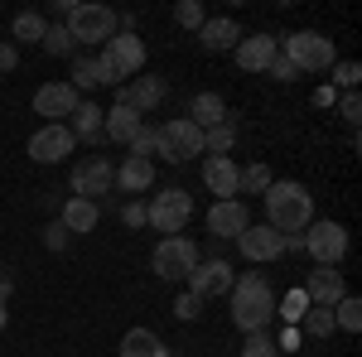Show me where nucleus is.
Wrapping results in <instances>:
<instances>
[{
  "instance_id": "1",
  "label": "nucleus",
  "mask_w": 362,
  "mask_h": 357,
  "mask_svg": "<svg viewBox=\"0 0 362 357\" xmlns=\"http://www.w3.org/2000/svg\"><path fill=\"white\" fill-rule=\"evenodd\" d=\"M227 309H232V324L242 333H266L276 324V290H271V280L256 271L237 275L232 290H227Z\"/></svg>"
},
{
  "instance_id": "2",
  "label": "nucleus",
  "mask_w": 362,
  "mask_h": 357,
  "mask_svg": "<svg viewBox=\"0 0 362 357\" xmlns=\"http://www.w3.org/2000/svg\"><path fill=\"white\" fill-rule=\"evenodd\" d=\"M261 198H266V227H276L280 237H295L314 222V193L295 179H276Z\"/></svg>"
},
{
  "instance_id": "3",
  "label": "nucleus",
  "mask_w": 362,
  "mask_h": 357,
  "mask_svg": "<svg viewBox=\"0 0 362 357\" xmlns=\"http://www.w3.org/2000/svg\"><path fill=\"white\" fill-rule=\"evenodd\" d=\"M280 58H290L295 73H329L338 63V49H334V39L319 34V29H295V34L280 39Z\"/></svg>"
},
{
  "instance_id": "4",
  "label": "nucleus",
  "mask_w": 362,
  "mask_h": 357,
  "mask_svg": "<svg viewBox=\"0 0 362 357\" xmlns=\"http://www.w3.org/2000/svg\"><path fill=\"white\" fill-rule=\"evenodd\" d=\"M194 218V193L184 189H160L150 203H145V227L165 232V237H179Z\"/></svg>"
},
{
  "instance_id": "5",
  "label": "nucleus",
  "mask_w": 362,
  "mask_h": 357,
  "mask_svg": "<svg viewBox=\"0 0 362 357\" xmlns=\"http://www.w3.org/2000/svg\"><path fill=\"white\" fill-rule=\"evenodd\" d=\"M203 261L198 256V247L179 232V237H160V247L150 251V271L160 275V280H174V285H184L189 275H194V266Z\"/></svg>"
},
{
  "instance_id": "6",
  "label": "nucleus",
  "mask_w": 362,
  "mask_h": 357,
  "mask_svg": "<svg viewBox=\"0 0 362 357\" xmlns=\"http://www.w3.org/2000/svg\"><path fill=\"white\" fill-rule=\"evenodd\" d=\"M63 29L73 34V44H107L116 34V10L97 5V0H78V5L68 10Z\"/></svg>"
},
{
  "instance_id": "7",
  "label": "nucleus",
  "mask_w": 362,
  "mask_h": 357,
  "mask_svg": "<svg viewBox=\"0 0 362 357\" xmlns=\"http://www.w3.org/2000/svg\"><path fill=\"white\" fill-rule=\"evenodd\" d=\"M97 58L107 63L112 83L121 87L126 78H140V73H145V39H140V34H112Z\"/></svg>"
},
{
  "instance_id": "8",
  "label": "nucleus",
  "mask_w": 362,
  "mask_h": 357,
  "mask_svg": "<svg viewBox=\"0 0 362 357\" xmlns=\"http://www.w3.org/2000/svg\"><path fill=\"white\" fill-rule=\"evenodd\" d=\"M73 198H87V203H102L107 193L116 189V169L107 155H87V160H78L73 165Z\"/></svg>"
},
{
  "instance_id": "9",
  "label": "nucleus",
  "mask_w": 362,
  "mask_h": 357,
  "mask_svg": "<svg viewBox=\"0 0 362 357\" xmlns=\"http://www.w3.org/2000/svg\"><path fill=\"white\" fill-rule=\"evenodd\" d=\"M305 251L314 256V266H343L348 256V227L343 222H309L305 227Z\"/></svg>"
},
{
  "instance_id": "10",
  "label": "nucleus",
  "mask_w": 362,
  "mask_h": 357,
  "mask_svg": "<svg viewBox=\"0 0 362 357\" xmlns=\"http://www.w3.org/2000/svg\"><path fill=\"white\" fill-rule=\"evenodd\" d=\"M169 97V83L165 78H155V73H140V78H131V83L116 87V107H131L136 116H145V111H160Z\"/></svg>"
},
{
  "instance_id": "11",
  "label": "nucleus",
  "mask_w": 362,
  "mask_h": 357,
  "mask_svg": "<svg viewBox=\"0 0 362 357\" xmlns=\"http://www.w3.org/2000/svg\"><path fill=\"white\" fill-rule=\"evenodd\" d=\"M232 280H237V271H232V261H223V256H213V261H198L194 275L184 280L189 285V295H198V300H223L227 290H232Z\"/></svg>"
},
{
  "instance_id": "12",
  "label": "nucleus",
  "mask_w": 362,
  "mask_h": 357,
  "mask_svg": "<svg viewBox=\"0 0 362 357\" xmlns=\"http://www.w3.org/2000/svg\"><path fill=\"white\" fill-rule=\"evenodd\" d=\"M73 150H78V140H73L68 126H49V121H44V126L29 136V160H34V165H63Z\"/></svg>"
},
{
  "instance_id": "13",
  "label": "nucleus",
  "mask_w": 362,
  "mask_h": 357,
  "mask_svg": "<svg viewBox=\"0 0 362 357\" xmlns=\"http://www.w3.org/2000/svg\"><path fill=\"white\" fill-rule=\"evenodd\" d=\"M160 136H165L169 160H174V165H184V160H198V155H203V131H198L189 116H174V121H165V126H160Z\"/></svg>"
},
{
  "instance_id": "14",
  "label": "nucleus",
  "mask_w": 362,
  "mask_h": 357,
  "mask_svg": "<svg viewBox=\"0 0 362 357\" xmlns=\"http://www.w3.org/2000/svg\"><path fill=\"white\" fill-rule=\"evenodd\" d=\"M276 54H280V39L276 34H261V29H256V34H242L237 49H232V58H237L242 73H266Z\"/></svg>"
},
{
  "instance_id": "15",
  "label": "nucleus",
  "mask_w": 362,
  "mask_h": 357,
  "mask_svg": "<svg viewBox=\"0 0 362 357\" xmlns=\"http://www.w3.org/2000/svg\"><path fill=\"white\" fill-rule=\"evenodd\" d=\"M247 227H251V213H247L242 198H223V203L208 208V232H213L218 242H237Z\"/></svg>"
},
{
  "instance_id": "16",
  "label": "nucleus",
  "mask_w": 362,
  "mask_h": 357,
  "mask_svg": "<svg viewBox=\"0 0 362 357\" xmlns=\"http://www.w3.org/2000/svg\"><path fill=\"white\" fill-rule=\"evenodd\" d=\"M78 92L68 83H44L39 92H34V116H49V126H63L73 111H78Z\"/></svg>"
},
{
  "instance_id": "17",
  "label": "nucleus",
  "mask_w": 362,
  "mask_h": 357,
  "mask_svg": "<svg viewBox=\"0 0 362 357\" xmlns=\"http://www.w3.org/2000/svg\"><path fill=\"white\" fill-rule=\"evenodd\" d=\"M237 251H242L247 261H256V266H266V261H280V256H285V237H280L276 227L256 222V227H247V232L237 237Z\"/></svg>"
},
{
  "instance_id": "18",
  "label": "nucleus",
  "mask_w": 362,
  "mask_h": 357,
  "mask_svg": "<svg viewBox=\"0 0 362 357\" xmlns=\"http://www.w3.org/2000/svg\"><path fill=\"white\" fill-rule=\"evenodd\" d=\"M300 290L309 295V304H314V309H334V304L348 295V285H343V271H338V266H314Z\"/></svg>"
},
{
  "instance_id": "19",
  "label": "nucleus",
  "mask_w": 362,
  "mask_h": 357,
  "mask_svg": "<svg viewBox=\"0 0 362 357\" xmlns=\"http://www.w3.org/2000/svg\"><path fill=\"white\" fill-rule=\"evenodd\" d=\"M203 184H208V193H213V203L237 198V189H242V169L232 165V155H208V160H203Z\"/></svg>"
},
{
  "instance_id": "20",
  "label": "nucleus",
  "mask_w": 362,
  "mask_h": 357,
  "mask_svg": "<svg viewBox=\"0 0 362 357\" xmlns=\"http://www.w3.org/2000/svg\"><path fill=\"white\" fill-rule=\"evenodd\" d=\"M68 87L83 97V92H92V87H116V83H112L107 63H102L97 54H78L73 58V78H68Z\"/></svg>"
},
{
  "instance_id": "21",
  "label": "nucleus",
  "mask_w": 362,
  "mask_h": 357,
  "mask_svg": "<svg viewBox=\"0 0 362 357\" xmlns=\"http://www.w3.org/2000/svg\"><path fill=\"white\" fill-rule=\"evenodd\" d=\"M237 39H242V25H237V20H227V15L203 20V29H198V44H203L208 54H232V49H237Z\"/></svg>"
},
{
  "instance_id": "22",
  "label": "nucleus",
  "mask_w": 362,
  "mask_h": 357,
  "mask_svg": "<svg viewBox=\"0 0 362 357\" xmlns=\"http://www.w3.org/2000/svg\"><path fill=\"white\" fill-rule=\"evenodd\" d=\"M78 145H102V107L97 102H78V111L63 121Z\"/></svg>"
},
{
  "instance_id": "23",
  "label": "nucleus",
  "mask_w": 362,
  "mask_h": 357,
  "mask_svg": "<svg viewBox=\"0 0 362 357\" xmlns=\"http://www.w3.org/2000/svg\"><path fill=\"white\" fill-rule=\"evenodd\" d=\"M140 126H145V121H140L131 107H112V111H102V140H112V145H131Z\"/></svg>"
},
{
  "instance_id": "24",
  "label": "nucleus",
  "mask_w": 362,
  "mask_h": 357,
  "mask_svg": "<svg viewBox=\"0 0 362 357\" xmlns=\"http://www.w3.org/2000/svg\"><path fill=\"white\" fill-rule=\"evenodd\" d=\"M189 121H194L198 131H213L218 121H227V102L218 92H194L189 97Z\"/></svg>"
},
{
  "instance_id": "25",
  "label": "nucleus",
  "mask_w": 362,
  "mask_h": 357,
  "mask_svg": "<svg viewBox=\"0 0 362 357\" xmlns=\"http://www.w3.org/2000/svg\"><path fill=\"white\" fill-rule=\"evenodd\" d=\"M116 189H121V193L155 189V165H150V160H140V155H126V165L116 169Z\"/></svg>"
},
{
  "instance_id": "26",
  "label": "nucleus",
  "mask_w": 362,
  "mask_h": 357,
  "mask_svg": "<svg viewBox=\"0 0 362 357\" xmlns=\"http://www.w3.org/2000/svg\"><path fill=\"white\" fill-rule=\"evenodd\" d=\"M58 222H63L68 232H92V227L102 222V203H87V198H68V203L58 208Z\"/></svg>"
},
{
  "instance_id": "27",
  "label": "nucleus",
  "mask_w": 362,
  "mask_h": 357,
  "mask_svg": "<svg viewBox=\"0 0 362 357\" xmlns=\"http://www.w3.org/2000/svg\"><path fill=\"white\" fill-rule=\"evenodd\" d=\"M121 357H169V348L155 329H131L121 338Z\"/></svg>"
},
{
  "instance_id": "28",
  "label": "nucleus",
  "mask_w": 362,
  "mask_h": 357,
  "mask_svg": "<svg viewBox=\"0 0 362 357\" xmlns=\"http://www.w3.org/2000/svg\"><path fill=\"white\" fill-rule=\"evenodd\" d=\"M131 155H140V160H165V165H174L169 160V145H165V136H160V126H140L136 131V140H131Z\"/></svg>"
},
{
  "instance_id": "29",
  "label": "nucleus",
  "mask_w": 362,
  "mask_h": 357,
  "mask_svg": "<svg viewBox=\"0 0 362 357\" xmlns=\"http://www.w3.org/2000/svg\"><path fill=\"white\" fill-rule=\"evenodd\" d=\"M232 145H237V121L232 116L218 121L213 131H203V155H232Z\"/></svg>"
},
{
  "instance_id": "30",
  "label": "nucleus",
  "mask_w": 362,
  "mask_h": 357,
  "mask_svg": "<svg viewBox=\"0 0 362 357\" xmlns=\"http://www.w3.org/2000/svg\"><path fill=\"white\" fill-rule=\"evenodd\" d=\"M44 29H49V20H44V15L20 10V15H15V25H10V34H15L20 44H44Z\"/></svg>"
},
{
  "instance_id": "31",
  "label": "nucleus",
  "mask_w": 362,
  "mask_h": 357,
  "mask_svg": "<svg viewBox=\"0 0 362 357\" xmlns=\"http://www.w3.org/2000/svg\"><path fill=\"white\" fill-rule=\"evenodd\" d=\"M334 329H343V333L362 329V300L358 295H343V300L334 304Z\"/></svg>"
},
{
  "instance_id": "32",
  "label": "nucleus",
  "mask_w": 362,
  "mask_h": 357,
  "mask_svg": "<svg viewBox=\"0 0 362 357\" xmlns=\"http://www.w3.org/2000/svg\"><path fill=\"white\" fill-rule=\"evenodd\" d=\"M276 314L285 319V324H290V329H300V319L309 314V295L300 290V285H295V290H290L285 300H276Z\"/></svg>"
},
{
  "instance_id": "33",
  "label": "nucleus",
  "mask_w": 362,
  "mask_h": 357,
  "mask_svg": "<svg viewBox=\"0 0 362 357\" xmlns=\"http://www.w3.org/2000/svg\"><path fill=\"white\" fill-rule=\"evenodd\" d=\"M44 54H54V58H78V44H73V34L63 25H49L44 29V44H39Z\"/></svg>"
},
{
  "instance_id": "34",
  "label": "nucleus",
  "mask_w": 362,
  "mask_h": 357,
  "mask_svg": "<svg viewBox=\"0 0 362 357\" xmlns=\"http://www.w3.org/2000/svg\"><path fill=\"white\" fill-rule=\"evenodd\" d=\"M300 333H305V338H329V333H334V309H314V304H309V314L300 319Z\"/></svg>"
},
{
  "instance_id": "35",
  "label": "nucleus",
  "mask_w": 362,
  "mask_h": 357,
  "mask_svg": "<svg viewBox=\"0 0 362 357\" xmlns=\"http://www.w3.org/2000/svg\"><path fill=\"white\" fill-rule=\"evenodd\" d=\"M271 184H276V174H271L266 165H247V169H242V189H237V193H266Z\"/></svg>"
},
{
  "instance_id": "36",
  "label": "nucleus",
  "mask_w": 362,
  "mask_h": 357,
  "mask_svg": "<svg viewBox=\"0 0 362 357\" xmlns=\"http://www.w3.org/2000/svg\"><path fill=\"white\" fill-rule=\"evenodd\" d=\"M329 73H334V87H343V92H358V83H362V68L353 63V58H338V63L329 68Z\"/></svg>"
},
{
  "instance_id": "37",
  "label": "nucleus",
  "mask_w": 362,
  "mask_h": 357,
  "mask_svg": "<svg viewBox=\"0 0 362 357\" xmlns=\"http://www.w3.org/2000/svg\"><path fill=\"white\" fill-rule=\"evenodd\" d=\"M237 357H280V348H276L271 333H247V343H242V353H237Z\"/></svg>"
},
{
  "instance_id": "38",
  "label": "nucleus",
  "mask_w": 362,
  "mask_h": 357,
  "mask_svg": "<svg viewBox=\"0 0 362 357\" xmlns=\"http://www.w3.org/2000/svg\"><path fill=\"white\" fill-rule=\"evenodd\" d=\"M174 20H179L184 29H194V34H198L208 15H203V5H198V0H179V5H174Z\"/></svg>"
},
{
  "instance_id": "39",
  "label": "nucleus",
  "mask_w": 362,
  "mask_h": 357,
  "mask_svg": "<svg viewBox=\"0 0 362 357\" xmlns=\"http://www.w3.org/2000/svg\"><path fill=\"white\" fill-rule=\"evenodd\" d=\"M198 314H203V300H198V295H189V290H184V295H179V300H174V319H184V324H194Z\"/></svg>"
},
{
  "instance_id": "40",
  "label": "nucleus",
  "mask_w": 362,
  "mask_h": 357,
  "mask_svg": "<svg viewBox=\"0 0 362 357\" xmlns=\"http://www.w3.org/2000/svg\"><path fill=\"white\" fill-rule=\"evenodd\" d=\"M338 116H343L348 126H358V121H362V97H358V92H343V97H338Z\"/></svg>"
},
{
  "instance_id": "41",
  "label": "nucleus",
  "mask_w": 362,
  "mask_h": 357,
  "mask_svg": "<svg viewBox=\"0 0 362 357\" xmlns=\"http://www.w3.org/2000/svg\"><path fill=\"white\" fill-rule=\"evenodd\" d=\"M68 242H73V232H68L63 222H49V227H44V247L49 251H68Z\"/></svg>"
},
{
  "instance_id": "42",
  "label": "nucleus",
  "mask_w": 362,
  "mask_h": 357,
  "mask_svg": "<svg viewBox=\"0 0 362 357\" xmlns=\"http://www.w3.org/2000/svg\"><path fill=\"white\" fill-rule=\"evenodd\" d=\"M266 78H276V83H295V63L290 58H271V68H266Z\"/></svg>"
},
{
  "instance_id": "43",
  "label": "nucleus",
  "mask_w": 362,
  "mask_h": 357,
  "mask_svg": "<svg viewBox=\"0 0 362 357\" xmlns=\"http://www.w3.org/2000/svg\"><path fill=\"white\" fill-rule=\"evenodd\" d=\"M276 348H280V357H285V353H300V348H305V333H300V329H285L276 338Z\"/></svg>"
},
{
  "instance_id": "44",
  "label": "nucleus",
  "mask_w": 362,
  "mask_h": 357,
  "mask_svg": "<svg viewBox=\"0 0 362 357\" xmlns=\"http://www.w3.org/2000/svg\"><path fill=\"white\" fill-rule=\"evenodd\" d=\"M121 222H126V227H145V203H126V208H121Z\"/></svg>"
},
{
  "instance_id": "45",
  "label": "nucleus",
  "mask_w": 362,
  "mask_h": 357,
  "mask_svg": "<svg viewBox=\"0 0 362 357\" xmlns=\"http://www.w3.org/2000/svg\"><path fill=\"white\" fill-rule=\"evenodd\" d=\"M15 63H20V49H15V44H0V78L15 73Z\"/></svg>"
},
{
  "instance_id": "46",
  "label": "nucleus",
  "mask_w": 362,
  "mask_h": 357,
  "mask_svg": "<svg viewBox=\"0 0 362 357\" xmlns=\"http://www.w3.org/2000/svg\"><path fill=\"white\" fill-rule=\"evenodd\" d=\"M314 107H334V87H319L314 92Z\"/></svg>"
},
{
  "instance_id": "47",
  "label": "nucleus",
  "mask_w": 362,
  "mask_h": 357,
  "mask_svg": "<svg viewBox=\"0 0 362 357\" xmlns=\"http://www.w3.org/2000/svg\"><path fill=\"white\" fill-rule=\"evenodd\" d=\"M10 290H15V280H10V271H0V300H10Z\"/></svg>"
},
{
  "instance_id": "48",
  "label": "nucleus",
  "mask_w": 362,
  "mask_h": 357,
  "mask_svg": "<svg viewBox=\"0 0 362 357\" xmlns=\"http://www.w3.org/2000/svg\"><path fill=\"white\" fill-rule=\"evenodd\" d=\"M10 324V300H0V329Z\"/></svg>"
}]
</instances>
